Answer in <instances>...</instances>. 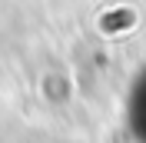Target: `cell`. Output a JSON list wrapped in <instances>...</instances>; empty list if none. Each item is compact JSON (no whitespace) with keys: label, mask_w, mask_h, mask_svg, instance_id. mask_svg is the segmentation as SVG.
Masks as SVG:
<instances>
[{"label":"cell","mask_w":146,"mask_h":143,"mask_svg":"<svg viewBox=\"0 0 146 143\" xmlns=\"http://www.w3.org/2000/svg\"><path fill=\"white\" fill-rule=\"evenodd\" d=\"M133 130L143 136L146 143V73L139 77L136 83V93H133Z\"/></svg>","instance_id":"1"}]
</instances>
